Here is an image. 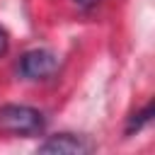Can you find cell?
I'll use <instances>...</instances> for the list:
<instances>
[{"label":"cell","mask_w":155,"mask_h":155,"mask_svg":"<svg viewBox=\"0 0 155 155\" xmlns=\"http://www.w3.org/2000/svg\"><path fill=\"white\" fill-rule=\"evenodd\" d=\"M46 121L39 109L24 107V104H5L0 107V131L15 133V136H39L44 131Z\"/></svg>","instance_id":"obj_1"},{"label":"cell","mask_w":155,"mask_h":155,"mask_svg":"<svg viewBox=\"0 0 155 155\" xmlns=\"http://www.w3.org/2000/svg\"><path fill=\"white\" fill-rule=\"evenodd\" d=\"M56 68H58V58L46 48L27 51L19 58V73L24 78H29V80H44L48 75H53Z\"/></svg>","instance_id":"obj_2"},{"label":"cell","mask_w":155,"mask_h":155,"mask_svg":"<svg viewBox=\"0 0 155 155\" xmlns=\"http://www.w3.org/2000/svg\"><path fill=\"white\" fill-rule=\"evenodd\" d=\"M92 150V143H87L85 138L80 136H73V133H58V136H51L48 140H44L39 145V153H90Z\"/></svg>","instance_id":"obj_3"},{"label":"cell","mask_w":155,"mask_h":155,"mask_svg":"<svg viewBox=\"0 0 155 155\" xmlns=\"http://www.w3.org/2000/svg\"><path fill=\"white\" fill-rule=\"evenodd\" d=\"M150 119H153V104H148L143 111H138V114H133V116H131V121H128V126H126V133L131 136L133 131H140Z\"/></svg>","instance_id":"obj_4"},{"label":"cell","mask_w":155,"mask_h":155,"mask_svg":"<svg viewBox=\"0 0 155 155\" xmlns=\"http://www.w3.org/2000/svg\"><path fill=\"white\" fill-rule=\"evenodd\" d=\"M99 0H75V5L78 7H82V10H90V7H94Z\"/></svg>","instance_id":"obj_5"},{"label":"cell","mask_w":155,"mask_h":155,"mask_svg":"<svg viewBox=\"0 0 155 155\" xmlns=\"http://www.w3.org/2000/svg\"><path fill=\"white\" fill-rule=\"evenodd\" d=\"M5 51H7V34L0 29V56H2Z\"/></svg>","instance_id":"obj_6"}]
</instances>
